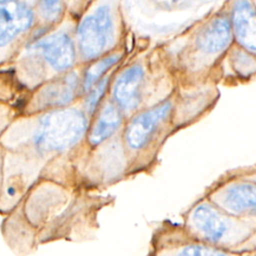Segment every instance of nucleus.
<instances>
[{"mask_svg": "<svg viewBox=\"0 0 256 256\" xmlns=\"http://www.w3.org/2000/svg\"><path fill=\"white\" fill-rule=\"evenodd\" d=\"M86 129V118L78 110L60 109L44 115L35 136L45 151H62L77 143Z\"/></svg>", "mask_w": 256, "mask_h": 256, "instance_id": "nucleus-1", "label": "nucleus"}, {"mask_svg": "<svg viewBox=\"0 0 256 256\" xmlns=\"http://www.w3.org/2000/svg\"><path fill=\"white\" fill-rule=\"evenodd\" d=\"M147 256H233L225 249L208 244L190 234L185 227L165 225L151 238Z\"/></svg>", "mask_w": 256, "mask_h": 256, "instance_id": "nucleus-2", "label": "nucleus"}, {"mask_svg": "<svg viewBox=\"0 0 256 256\" xmlns=\"http://www.w3.org/2000/svg\"><path fill=\"white\" fill-rule=\"evenodd\" d=\"M184 227L198 239L221 249L231 237V222L209 203L196 205L189 212Z\"/></svg>", "mask_w": 256, "mask_h": 256, "instance_id": "nucleus-3", "label": "nucleus"}, {"mask_svg": "<svg viewBox=\"0 0 256 256\" xmlns=\"http://www.w3.org/2000/svg\"><path fill=\"white\" fill-rule=\"evenodd\" d=\"M112 36V20L107 6L99 7L93 15L83 19L78 28V41L82 55L93 58L102 53Z\"/></svg>", "mask_w": 256, "mask_h": 256, "instance_id": "nucleus-4", "label": "nucleus"}, {"mask_svg": "<svg viewBox=\"0 0 256 256\" xmlns=\"http://www.w3.org/2000/svg\"><path fill=\"white\" fill-rule=\"evenodd\" d=\"M33 21L32 10L22 2H0V44L10 42L21 32L27 30Z\"/></svg>", "mask_w": 256, "mask_h": 256, "instance_id": "nucleus-5", "label": "nucleus"}, {"mask_svg": "<svg viewBox=\"0 0 256 256\" xmlns=\"http://www.w3.org/2000/svg\"><path fill=\"white\" fill-rule=\"evenodd\" d=\"M170 109V102H164L136 116L126 130V140L129 146L133 149L143 147L158 124L168 115Z\"/></svg>", "mask_w": 256, "mask_h": 256, "instance_id": "nucleus-6", "label": "nucleus"}, {"mask_svg": "<svg viewBox=\"0 0 256 256\" xmlns=\"http://www.w3.org/2000/svg\"><path fill=\"white\" fill-rule=\"evenodd\" d=\"M46 61L55 70L70 68L75 60V50L70 37L63 32L52 34L35 44Z\"/></svg>", "mask_w": 256, "mask_h": 256, "instance_id": "nucleus-7", "label": "nucleus"}, {"mask_svg": "<svg viewBox=\"0 0 256 256\" xmlns=\"http://www.w3.org/2000/svg\"><path fill=\"white\" fill-rule=\"evenodd\" d=\"M232 28L238 43L256 52V8L249 1H236L232 9Z\"/></svg>", "mask_w": 256, "mask_h": 256, "instance_id": "nucleus-8", "label": "nucleus"}, {"mask_svg": "<svg viewBox=\"0 0 256 256\" xmlns=\"http://www.w3.org/2000/svg\"><path fill=\"white\" fill-rule=\"evenodd\" d=\"M143 77L142 67L133 65L126 69L117 79L113 89V96L121 108L131 110L139 105Z\"/></svg>", "mask_w": 256, "mask_h": 256, "instance_id": "nucleus-9", "label": "nucleus"}, {"mask_svg": "<svg viewBox=\"0 0 256 256\" xmlns=\"http://www.w3.org/2000/svg\"><path fill=\"white\" fill-rule=\"evenodd\" d=\"M232 25L226 17L212 19L197 36V46L206 53H217L225 49L232 39Z\"/></svg>", "mask_w": 256, "mask_h": 256, "instance_id": "nucleus-10", "label": "nucleus"}, {"mask_svg": "<svg viewBox=\"0 0 256 256\" xmlns=\"http://www.w3.org/2000/svg\"><path fill=\"white\" fill-rule=\"evenodd\" d=\"M77 86L78 79L76 74H66L44 86L36 97V104L40 108L64 105L74 98Z\"/></svg>", "mask_w": 256, "mask_h": 256, "instance_id": "nucleus-11", "label": "nucleus"}, {"mask_svg": "<svg viewBox=\"0 0 256 256\" xmlns=\"http://www.w3.org/2000/svg\"><path fill=\"white\" fill-rule=\"evenodd\" d=\"M217 202L225 211L239 214L256 208V183L242 182L229 186L218 197Z\"/></svg>", "mask_w": 256, "mask_h": 256, "instance_id": "nucleus-12", "label": "nucleus"}, {"mask_svg": "<svg viewBox=\"0 0 256 256\" xmlns=\"http://www.w3.org/2000/svg\"><path fill=\"white\" fill-rule=\"evenodd\" d=\"M121 121L119 109L111 103L106 104L90 133V142L95 145L110 137L118 129Z\"/></svg>", "mask_w": 256, "mask_h": 256, "instance_id": "nucleus-13", "label": "nucleus"}, {"mask_svg": "<svg viewBox=\"0 0 256 256\" xmlns=\"http://www.w3.org/2000/svg\"><path fill=\"white\" fill-rule=\"evenodd\" d=\"M119 59V55H110L97 61L95 64L90 66V68L85 73L83 82L84 90H88L110 67L116 64Z\"/></svg>", "mask_w": 256, "mask_h": 256, "instance_id": "nucleus-14", "label": "nucleus"}, {"mask_svg": "<svg viewBox=\"0 0 256 256\" xmlns=\"http://www.w3.org/2000/svg\"><path fill=\"white\" fill-rule=\"evenodd\" d=\"M235 66L239 72L251 74L256 72V60L249 54L237 51L235 54Z\"/></svg>", "mask_w": 256, "mask_h": 256, "instance_id": "nucleus-15", "label": "nucleus"}, {"mask_svg": "<svg viewBox=\"0 0 256 256\" xmlns=\"http://www.w3.org/2000/svg\"><path fill=\"white\" fill-rule=\"evenodd\" d=\"M107 83H108V78L101 80V82L98 83V85L94 88V90L88 96L87 101H86V109L89 112H92L94 110V108L96 107V105L98 104V102L100 101L102 95L104 94V92L106 90Z\"/></svg>", "mask_w": 256, "mask_h": 256, "instance_id": "nucleus-16", "label": "nucleus"}, {"mask_svg": "<svg viewBox=\"0 0 256 256\" xmlns=\"http://www.w3.org/2000/svg\"><path fill=\"white\" fill-rule=\"evenodd\" d=\"M40 9L47 20H55L62 12V3L60 1H42Z\"/></svg>", "mask_w": 256, "mask_h": 256, "instance_id": "nucleus-17", "label": "nucleus"}, {"mask_svg": "<svg viewBox=\"0 0 256 256\" xmlns=\"http://www.w3.org/2000/svg\"><path fill=\"white\" fill-rule=\"evenodd\" d=\"M251 212H253V214H255V215H256V208H255V209H254V210H252V211H251Z\"/></svg>", "mask_w": 256, "mask_h": 256, "instance_id": "nucleus-18", "label": "nucleus"}, {"mask_svg": "<svg viewBox=\"0 0 256 256\" xmlns=\"http://www.w3.org/2000/svg\"><path fill=\"white\" fill-rule=\"evenodd\" d=\"M254 4H255V8H256V2H255V3H254Z\"/></svg>", "mask_w": 256, "mask_h": 256, "instance_id": "nucleus-19", "label": "nucleus"}]
</instances>
